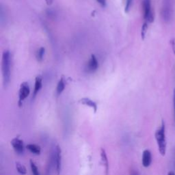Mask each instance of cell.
Returning <instances> with one entry per match:
<instances>
[{"label":"cell","instance_id":"obj_3","mask_svg":"<svg viewBox=\"0 0 175 175\" xmlns=\"http://www.w3.org/2000/svg\"><path fill=\"white\" fill-rule=\"evenodd\" d=\"M54 168L57 175H60L62 169V150L59 145H56L54 152Z\"/></svg>","mask_w":175,"mask_h":175},{"label":"cell","instance_id":"obj_1","mask_svg":"<svg viewBox=\"0 0 175 175\" xmlns=\"http://www.w3.org/2000/svg\"><path fill=\"white\" fill-rule=\"evenodd\" d=\"M11 55L9 51H5L2 54V70L4 86H7L11 81Z\"/></svg>","mask_w":175,"mask_h":175},{"label":"cell","instance_id":"obj_9","mask_svg":"<svg viewBox=\"0 0 175 175\" xmlns=\"http://www.w3.org/2000/svg\"><path fill=\"white\" fill-rule=\"evenodd\" d=\"M101 162H102V164L104 166V168H105V174H106V175H108L109 161H108V159L107 153H106V151L103 148L101 149Z\"/></svg>","mask_w":175,"mask_h":175},{"label":"cell","instance_id":"obj_24","mask_svg":"<svg viewBox=\"0 0 175 175\" xmlns=\"http://www.w3.org/2000/svg\"><path fill=\"white\" fill-rule=\"evenodd\" d=\"M46 1L48 2V3H51V2H52V0H46Z\"/></svg>","mask_w":175,"mask_h":175},{"label":"cell","instance_id":"obj_17","mask_svg":"<svg viewBox=\"0 0 175 175\" xmlns=\"http://www.w3.org/2000/svg\"><path fill=\"white\" fill-rule=\"evenodd\" d=\"M147 30H148V24H147V23L146 22V23H144L142 25V27L141 36H142V39L143 40L144 39V38H145Z\"/></svg>","mask_w":175,"mask_h":175},{"label":"cell","instance_id":"obj_11","mask_svg":"<svg viewBox=\"0 0 175 175\" xmlns=\"http://www.w3.org/2000/svg\"><path fill=\"white\" fill-rule=\"evenodd\" d=\"M80 103H82V105H84L88 107L93 109V110L95 112H97V104L96 103L95 101L90 99L88 98H83L82 99L80 100Z\"/></svg>","mask_w":175,"mask_h":175},{"label":"cell","instance_id":"obj_20","mask_svg":"<svg viewBox=\"0 0 175 175\" xmlns=\"http://www.w3.org/2000/svg\"><path fill=\"white\" fill-rule=\"evenodd\" d=\"M173 108H174V118L175 123V88L174 89L173 92Z\"/></svg>","mask_w":175,"mask_h":175},{"label":"cell","instance_id":"obj_10","mask_svg":"<svg viewBox=\"0 0 175 175\" xmlns=\"http://www.w3.org/2000/svg\"><path fill=\"white\" fill-rule=\"evenodd\" d=\"M42 86V80L40 76H37L35 80V84H34V89L33 92L32 98L36 97L37 94L39 92V91L41 90Z\"/></svg>","mask_w":175,"mask_h":175},{"label":"cell","instance_id":"obj_22","mask_svg":"<svg viewBox=\"0 0 175 175\" xmlns=\"http://www.w3.org/2000/svg\"><path fill=\"white\" fill-rule=\"evenodd\" d=\"M131 175H140L139 172L136 170H131Z\"/></svg>","mask_w":175,"mask_h":175},{"label":"cell","instance_id":"obj_18","mask_svg":"<svg viewBox=\"0 0 175 175\" xmlns=\"http://www.w3.org/2000/svg\"><path fill=\"white\" fill-rule=\"evenodd\" d=\"M98 4L102 7H105L106 6V0H96Z\"/></svg>","mask_w":175,"mask_h":175},{"label":"cell","instance_id":"obj_19","mask_svg":"<svg viewBox=\"0 0 175 175\" xmlns=\"http://www.w3.org/2000/svg\"><path fill=\"white\" fill-rule=\"evenodd\" d=\"M131 4V0H127V5L125 6V12H127L129 11V8H130Z\"/></svg>","mask_w":175,"mask_h":175},{"label":"cell","instance_id":"obj_5","mask_svg":"<svg viewBox=\"0 0 175 175\" xmlns=\"http://www.w3.org/2000/svg\"><path fill=\"white\" fill-rule=\"evenodd\" d=\"M30 93V88L29 84L27 82H23L21 86H20V89L19 92V105L21 107L23 101L28 97Z\"/></svg>","mask_w":175,"mask_h":175},{"label":"cell","instance_id":"obj_13","mask_svg":"<svg viewBox=\"0 0 175 175\" xmlns=\"http://www.w3.org/2000/svg\"><path fill=\"white\" fill-rule=\"evenodd\" d=\"M65 88V82L64 80V79L61 78L60 80L59 81V82L58 83L57 88H56V93L58 95H60L62 94V92L64 91Z\"/></svg>","mask_w":175,"mask_h":175},{"label":"cell","instance_id":"obj_4","mask_svg":"<svg viewBox=\"0 0 175 175\" xmlns=\"http://www.w3.org/2000/svg\"><path fill=\"white\" fill-rule=\"evenodd\" d=\"M142 7L144 19L149 23H153L154 21V13L151 10V0H143Z\"/></svg>","mask_w":175,"mask_h":175},{"label":"cell","instance_id":"obj_23","mask_svg":"<svg viewBox=\"0 0 175 175\" xmlns=\"http://www.w3.org/2000/svg\"><path fill=\"white\" fill-rule=\"evenodd\" d=\"M168 175H175V174H174V172L170 171V172H168Z\"/></svg>","mask_w":175,"mask_h":175},{"label":"cell","instance_id":"obj_2","mask_svg":"<svg viewBox=\"0 0 175 175\" xmlns=\"http://www.w3.org/2000/svg\"><path fill=\"white\" fill-rule=\"evenodd\" d=\"M155 137L157 140L158 149L162 156H164L166 153V126L164 120L161 122V125L155 133Z\"/></svg>","mask_w":175,"mask_h":175},{"label":"cell","instance_id":"obj_16","mask_svg":"<svg viewBox=\"0 0 175 175\" xmlns=\"http://www.w3.org/2000/svg\"><path fill=\"white\" fill-rule=\"evenodd\" d=\"M45 49L44 47H40V49L38 50V52H36V59L39 62H41L43 59V57H44V54H45Z\"/></svg>","mask_w":175,"mask_h":175},{"label":"cell","instance_id":"obj_7","mask_svg":"<svg viewBox=\"0 0 175 175\" xmlns=\"http://www.w3.org/2000/svg\"><path fill=\"white\" fill-rule=\"evenodd\" d=\"M98 67V62L97 59V58L95 57V55H91V58L89 60V62H88L87 66L86 67V72L88 73H94L97 70Z\"/></svg>","mask_w":175,"mask_h":175},{"label":"cell","instance_id":"obj_15","mask_svg":"<svg viewBox=\"0 0 175 175\" xmlns=\"http://www.w3.org/2000/svg\"><path fill=\"white\" fill-rule=\"evenodd\" d=\"M30 168H31V171L33 175H40V172L39 170V168H38L37 166L35 164V162L33 160H30Z\"/></svg>","mask_w":175,"mask_h":175},{"label":"cell","instance_id":"obj_6","mask_svg":"<svg viewBox=\"0 0 175 175\" xmlns=\"http://www.w3.org/2000/svg\"><path fill=\"white\" fill-rule=\"evenodd\" d=\"M11 145L12 148L16 152V153L19 155H22L24 153V144L23 141L19 138H14L12 139Z\"/></svg>","mask_w":175,"mask_h":175},{"label":"cell","instance_id":"obj_8","mask_svg":"<svg viewBox=\"0 0 175 175\" xmlns=\"http://www.w3.org/2000/svg\"><path fill=\"white\" fill-rule=\"evenodd\" d=\"M142 163L145 168H148L151 166L152 163V154L149 150L144 151L142 157Z\"/></svg>","mask_w":175,"mask_h":175},{"label":"cell","instance_id":"obj_21","mask_svg":"<svg viewBox=\"0 0 175 175\" xmlns=\"http://www.w3.org/2000/svg\"><path fill=\"white\" fill-rule=\"evenodd\" d=\"M171 43H172V50L174 51V53L175 54V40L174 39L171 40Z\"/></svg>","mask_w":175,"mask_h":175},{"label":"cell","instance_id":"obj_14","mask_svg":"<svg viewBox=\"0 0 175 175\" xmlns=\"http://www.w3.org/2000/svg\"><path fill=\"white\" fill-rule=\"evenodd\" d=\"M16 168L18 173L21 175H25L27 174L26 168L19 162H16Z\"/></svg>","mask_w":175,"mask_h":175},{"label":"cell","instance_id":"obj_12","mask_svg":"<svg viewBox=\"0 0 175 175\" xmlns=\"http://www.w3.org/2000/svg\"><path fill=\"white\" fill-rule=\"evenodd\" d=\"M26 148L28 150L30 153L36 155H39L41 153V148L40 146H38L34 144H29L26 146Z\"/></svg>","mask_w":175,"mask_h":175}]
</instances>
